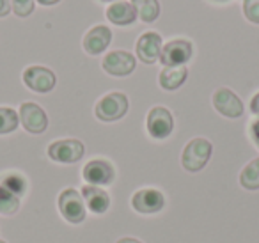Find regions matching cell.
<instances>
[{
  "label": "cell",
  "mask_w": 259,
  "mask_h": 243,
  "mask_svg": "<svg viewBox=\"0 0 259 243\" xmlns=\"http://www.w3.org/2000/svg\"><path fill=\"white\" fill-rule=\"evenodd\" d=\"M211 151H213V146L209 140L202 139V137L192 139L183 149L181 165H183V169L188 172H199L201 169L206 167L209 156H211Z\"/></svg>",
  "instance_id": "cell-1"
},
{
  "label": "cell",
  "mask_w": 259,
  "mask_h": 243,
  "mask_svg": "<svg viewBox=\"0 0 259 243\" xmlns=\"http://www.w3.org/2000/svg\"><path fill=\"white\" fill-rule=\"evenodd\" d=\"M59 211L62 218L69 224H82L87 217V208L83 202V197L75 188H66L61 192L57 200Z\"/></svg>",
  "instance_id": "cell-2"
},
{
  "label": "cell",
  "mask_w": 259,
  "mask_h": 243,
  "mask_svg": "<svg viewBox=\"0 0 259 243\" xmlns=\"http://www.w3.org/2000/svg\"><path fill=\"white\" fill-rule=\"evenodd\" d=\"M128 98L122 93H108L101 98L94 107V114L100 121L103 123H114L124 117L128 112Z\"/></svg>",
  "instance_id": "cell-3"
},
{
  "label": "cell",
  "mask_w": 259,
  "mask_h": 243,
  "mask_svg": "<svg viewBox=\"0 0 259 243\" xmlns=\"http://www.w3.org/2000/svg\"><path fill=\"white\" fill-rule=\"evenodd\" d=\"M85 153V147L76 139L55 140L48 146V156L57 164H75Z\"/></svg>",
  "instance_id": "cell-4"
},
{
  "label": "cell",
  "mask_w": 259,
  "mask_h": 243,
  "mask_svg": "<svg viewBox=\"0 0 259 243\" xmlns=\"http://www.w3.org/2000/svg\"><path fill=\"white\" fill-rule=\"evenodd\" d=\"M165 197L156 188H141L132 197V208L141 215H155L163 210Z\"/></svg>",
  "instance_id": "cell-5"
},
{
  "label": "cell",
  "mask_w": 259,
  "mask_h": 243,
  "mask_svg": "<svg viewBox=\"0 0 259 243\" xmlns=\"http://www.w3.org/2000/svg\"><path fill=\"white\" fill-rule=\"evenodd\" d=\"M82 176H83L85 185L105 186L114 181L115 169L112 167L110 161L101 160V158H94V160L85 164V167H83V171H82Z\"/></svg>",
  "instance_id": "cell-6"
},
{
  "label": "cell",
  "mask_w": 259,
  "mask_h": 243,
  "mask_svg": "<svg viewBox=\"0 0 259 243\" xmlns=\"http://www.w3.org/2000/svg\"><path fill=\"white\" fill-rule=\"evenodd\" d=\"M23 84L34 93L45 94L54 89L55 84H57V78H55L52 69L43 68V66H29L23 71Z\"/></svg>",
  "instance_id": "cell-7"
},
{
  "label": "cell",
  "mask_w": 259,
  "mask_h": 243,
  "mask_svg": "<svg viewBox=\"0 0 259 243\" xmlns=\"http://www.w3.org/2000/svg\"><path fill=\"white\" fill-rule=\"evenodd\" d=\"M192 54H194V48H192L190 41L174 39L162 47L160 62L165 68L167 66H185L192 59Z\"/></svg>",
  "instance_id": "cell-8"
},
{
  "label": "cell",
  "mask_w": 259,
  "mask_h": 243,
  "mask_svg": "<svg viewBox=\"0 0 259 243\" xmlns=\"http://www.w3.org/2000/svg\"><path fill=\"white\" fill-rule=\"evenodd\" d=\"M174 117L169 108L165 107H153L148 114V132L153 139L163 140L172 133Z\"/></svg>",
  "instance_id": "cell-9"
},
{
  "label": "cell",
  "mask_w": 259,
  "mask_h": 243,
  "mask_svg": "<svg viewBox=\"0 0 259 243\" xmlns=\"http://www.w3.org/2000/svg\"><path fill=\"white\" fill-rule=\"evenodd\" d=\"M18 115H20V123H22L23 128L29 133L37 135V133H43L48 128V115L37 103H32V101L22 103Z\"/></svg>",
  "instance_id": "cell-10"
},
{
  "label": "cell",
  "mask_w": 259,
  "mask_h": 243,
  "mask_svg": "<svg viewBox=\"0 0 259 243\" xmlns=\"http://www.w3.org/2000/svg\"><path fill=\"white\" fill-rule=\"evenodd\" d=\"M101 66L112 76H128L130 73H134L137 62H135V57L130 52L114 50L105 55Z\"/></svg>",
  "instance_id": "cell-11"
},
{
  "label": "cell",
  "mask_w": 259,
  "mask_h": 243,
  "mask_svg": "<svg viewBox=\"0 0 259 243\" xmlns=\"http://www.w3.org/2000/svg\"><path fill=\"white\" fill-rule=\"evenodd\" d=\"M213 107L217 108V112L229 119H238L243 115V103L241 100L227 87H220L213 94Z\"/></svg>",
  "instance_id": "cell-12"
},
{
  "label": "cell",
  "mask_w": 259,
  "mask_h": 243,
  "mask_svg": "<svg viewBox=\"0 0 259 243\" xmlns=\"http://www.w3.org/2000/svg\"><path fill=\"white\" fill-rule=\"evenodd\" d=\"M162 54V36L158 32H144L137 41V57L144 64H155Z\"/></svg>",
  "instance_id": "cell-13"
},
{
  "label": "cell",
  "mask_w": 259,
  "mask_h": 243,
  "mask_svg": "<svg viewBox=\"0 0 259 243\" xmlns=\"http://www.w3.org/2000/svg\"><path fill=\"white\" fill-rule=\"evenodd\" d=\"M112 41V32L108 27L96 25L83 36V50L89 55H100L101 52L107 50V47Z\"/></svg>",
  "instance_id": "cell-14"
},
{
  "label": "cell",
  "mask_w": 259,
  "mask_h": 243,
  "mask_svg": "<svg viewBox=\"0 0 259 243\" xmlns=\"http://www.w3.org/2000/svg\"><path fill=\"white\" fill-rule=\"evenodd\" d=\"M82 197L85 208L94 215H103L105 211L110 206V195H108L107 190H103L101 186H94V185H85L82 188Z\"/></svg>",
  "instance_id": "cell-15"
},
{
  "label": "cell",
  "mask_w": 259,
  "mask_h": 243,
  "mask_svg": "<svg viewBox=\"0 0 259 243\" xmlns=\"http://www.w3.org/2000/svg\"><path fill=\"white\" fill-rule=\"evenodd\" d=\"M188 76L187 66H167L160 73V87L165 91H176L178 87H181L185 84Z\"/></svg>",
  "instance_id": "cell-16"
},
{
  "label": "cell",
  "mask_w": 259,
  "mask_h": 243,
  "mask_svg": "<svg viewBox=\"0 0 259 243\" xmlns=\"http://www.w3.org/2000/svg\"><path fill=\"white\" fill-rule=\"evenodd\" d=\"M107 18L115 25H132L135 22V18H137V11L130 2H114L107 9Z\"/></svg>",
  "instance_id": "cell-17"
},
{
  "label": "cell",
  "mask_w": 259,
  "mask_h": 243,
  "mask_svg": "<svg viewBox=\"0 0 259 243\" xmlns=\"http://www.w3.org/2000/svg\"><path fill=\"white\" fill-rule=\"evenodd\" d=\"M132 6L144 23H153L160 16L158 0H132Z\"/></svg>",
  "instance_id": "cell-18"
},
{
  "label": "cell",
  "mask_w": 259,
  "mask_h": 243,
  "mask_svg": "<svg viewBox=\"0 0 259 243\" xmlns=\"http://www.w3.org/2000/svg\"><path fill=\"white\" fill-rule=\"evenodd\" d=\"M240 185L245 190H259V158L248 161L240 172Z\"/></svg>",
  "instance_id": "cell-19"
},
{
  "label": "cell",
  "mask_w": 259,
  "mask_h": 243,
  "mask_svg": "<svg viewBox=\"0 0 259 243\" xmlns=\"http://www.w3.org/2000/svg\"><path fill=\"white\" fill-rule=\"evenodd\" d=\"M0 185L6 186L9 192H13L15 195H18L22 199L27 192V179L23 178L20 172H8L0 178Z\"/></svg>",
  "instance_id": "cell-20"
},
{
  "label": "cell",
  "mask_w": 259,
  "mask_h": 243,
  "mask_svg": "<svg viewBox=\"0 0 259 243\" xmlns=\"http://www.w3.org/2000/svg\"><path fill=\"white\" fill-rule=\"evenodd\" d=\"M20 210V197L0 185V215L11 217Z\"/></svg>",
  "instance_id": "cell-21"
},
{
  "label": "cell",
  "mask_w": 259,
  "mask_h": 243,
  "mask_svg": "<svg viewBox=\"0 0 259 243\" xmlns=\"http://www.w3.org/2000/svg\"><path fill=\"white\" fill-rule=\"evenodd\" d=\"M20 125V115L16 114L15 108L0 107V135L13 133Z\"/></svg>",
  "instance_id": "cell-22"
},
{
  "label": "cell",
  "mask_w": 259,
  "mask_h": 243,
  "mask_svg": "<svg viewBox=\"0 0 259 243\" xmlns=\"http://www.w3.org/2000/svg\"><path fill=\"white\" fill-rule=\"evenodd\" d=\"M11 11L15 13V15L25 18V16L32 15L34 0H11Z\"/></svg>",
  "instance_id": "cell-23"
},
{
  "label": "cell",
  "mask_w": 259,
  "mask_h": 243,
  "mask_svg": "<svg viewBox=\"0 0 259 243\" xmlns=\"http://www.w3.org/2000/svg\"><path fill=\"white\" fill-rule=\"evenodd\" d=\"M243 15L250 23L259 25V0H243Z\"/></svg>",
  "instance_id": "cell-24"
},
{
  "label": "cell",
  "mask_w": 259,
  "mask_h": 243,
  "mask_svg": "<svg viewBox=\"0 0 259 243\" xmlns=\"http://www.w3.org/2000/svg\"><path fill=\"white\" fill-rule=\"evenodd\" d=\"M250 137H252V140H254L255 146L259 147V119L250 126Z\"/></svg>",
  "instance_id": "cell-25"
},
{
  "label": "cell",
  "mask_w": 259,
  "mask_h": 243,
  "mask_svg": "<svg viewBox=\"0 0 259 243\" xmlns=\"http://www.w3.org/2000/svg\"><path fill=\"white\" fill-rule=\"evenodd\" d=\"M9 11H11V2L9 0H0V18L8 15Z\"/></svg>",
  "instance_id": "cell-26"
},
{
  "label": "cell",
  "mask_w": 259,
  "mask_h": 243,
  "mask_svg": "<svg viewBox=\"0 0 259 243\" xmlns=\"http://www.w3.org/2000/svg\"><path fill=\"white\" fill-rule=\"evenodd\" d=\"M250 112L254 115H259V93L255 94L254 98H252V101H250Z\"/></svg>",
  "instance_id": "cell-27"
},
{
  "label": "cell",
  "mask_w": 259,
  "mask_h": 243,
  "mask_svg": "<svg viewBox=\"0 0 259 243\" xmlns=\"http://www.w3.org/2000/svg\"><path fill=\"white\" fill-rule=\"evenodd\" d=\"M115 243H142V241H141V239H137V238H130V236H124V238L117 239Z\"/></svg>",
  "instance_id": "cell-28"
},
{
  "label": "cell",
  "mask_w": 259,
  "mask_h": 243,
  "mask_svg": "<svg viewBox=\"0 0 259 243\" xmlns=\"http://www.w3.org/2000/svg\"><path fill=\"white\" fill-rule=\"evenodd\" d=\"M37 2L43 6H54V4H57V2H61V0H37Z\"/></svg>",
  "instance_id": "cell-29"
},
{
  "label": "cell",
  "mask_w": 259,
  "mask_h": 243,
  "mask_svg": "<svg viewBox=\"0 0 259 243\" xmlns=\"http://www.w3.org/2000/svg\"><path fill=\"white\" fill-rule=\"evenodd\" d=\"M101 2H115V0H101Z\"/></svg>",
  "instance_id": "cell-30"
},
{
  "label": "cell",
  "mask_w": 259,
  "mask_h": 243,
  "mask_svg": "<svg viewBox=\"0 0 259 243\" xmlns=\"http://www.w3.org/2000/svg\"><path fill=\"white\" fill-rule=\"evenodd\" d=\"M0 243H6V241H4V239H0Z\"/></svg>",
  "instance_id": "cell-31"
}]
</instances>
